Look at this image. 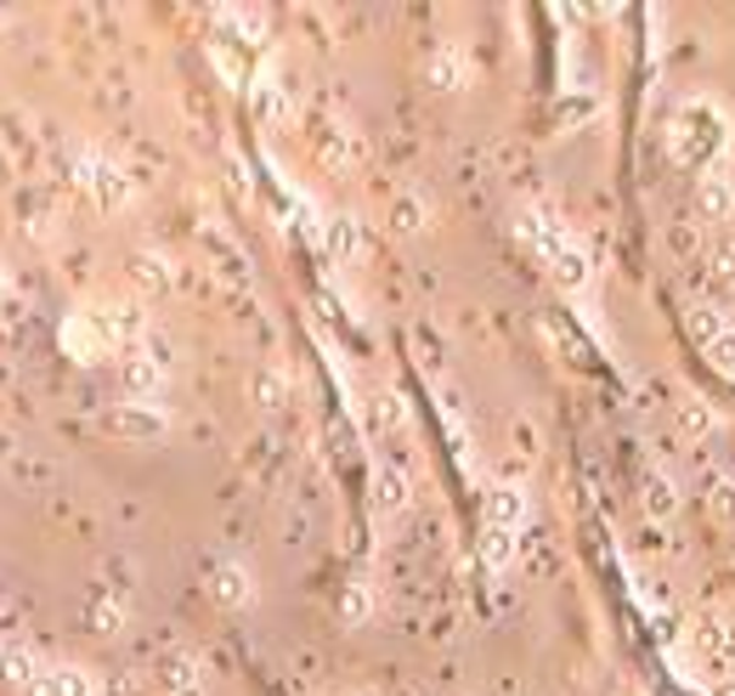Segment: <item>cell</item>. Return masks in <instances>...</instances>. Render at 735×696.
<instances>
[{
	"label": "cell",
	"instance_id": "cell-6",
	"mask_svg": "<svg viewBox=\"0 0 735 696\" xmlns=\"http://www.w3.org/2000/svg\"><path fill=\"white\" fill-rule=\"evenodd\" d=\"M103 425L114 430V437H159V430H164V419H159V414H153L148 403H130V408L108 414Z\"/></svg>",
	"mask_w": 735,
	"mask_h": 696
},
{
	"label": "cell",
	"instance_id": "cell-5",
	"mask_svg": "<svg viewBox=\"0 0 735 696\" xmlns=\"http://www.w3.org/2000/svg\"><path fill=\"white\" fill-rule=\"evenodd\" d=\"M40 696H96V680L85 669H74V662H51Z\"/></svg>",
	"mask_w": 735,
	"mask_h": 696
},
{
	"label": "cell",
	"instance_id": "cell-8",
	"mask_svg": "<svg viewBox=\"0 0 735 696\" xmlns=\"http://www.w3.org/2000/svg\"><path fill=\"white\" fill-rule=\"evenodd\" d=\"M210 583H215V601L226 606H249V572L244 567H232V560H221V567H210Z\"/></svg>",
	"mask_w": 735,
	"mask_h": 696
},
{
	"label": "cell",
	"instance_id": "cell-9",
	"mask_svg": "<svg viewBox=\"0 0 735 696\" xmlns=\"http://www.w3.org/2000/svg\"><path fill=\"white\" fill-rule=\"evenodd\" d=\"M323 244H328L334 260H357V250H362V227H357L351 216H334L328 232H323Z\"/></svg>",
	"mask_w": 735,
	"mask_h": 696
},
{
	"label": "cell",
	"instance_id": "cell-1",
	"mask_svg": "<svg viewBox=\"0 0 735 696\" xmlns=\"http://www.w3.org/2000/svg\"><path fill=\"white\" fill-rule=\"evenodd\" d=\"M521 521H526V499L515 487H498L487 499V560H492V567H504V555L515 549Z\"/></svg>",
	"mask_w": 735,
	"mask_h": 696
},
{
	"label": "cell",
	"instance_id": "cell-4",
	"mask_svg": "<svg viewBox=\"0 0 735 696\" xmlns=\"http://www.w3.org/2000/svg\"><path fill=\"white\" fill-rule=\"evenodd\" d=\"M0 669H7V680L23 691V696H40V685H46V669L51 662L46 657H35L23 640H7V651H0Z\"/></svg>",
	"mask_w": 735,
	"mask_h": 696
},
{
	"label": "cell",
	"instance_id": "cell-10",
	"mask_svg": "<svg viewBox=\"0 0 735 696\" xmlns=\"http://www.w3.org/2000/svg\"><path fill=\"white\" fill-rule=\"evenodd\" d=\"M701 328H708V357L735 380V323H708L701 317Z\"/></svg>",
	"mask_w": 735,
	"mask_h": 696
},
{
	"label": "cell",
	"instance_id": "cell-7",
	"mask_svg": "<svg viewBox=\"0 0 735 696\" xmlns=\"http://www.w3.org/2000/svg\"><path fill=\"white\" fill-rule=\"evenodd\" d=\"M374 504L385 515H396V510L408 504V476L396 471V464H374Z\"/></svg>",
	"mask_w": 735,
	"mask_h": 696
},
{
	"label": "cell",
	"instance_id": "cell-2",
	"mask_svg": "<svg viewBox=\"0 0 735 696\" xmlns=\"http://www.w3.org/2000/svg\"><path fill=\"white\" fill-rule=\"evenodd\" d=\"M521 232H526V239L555 260V272H560L565 283H583V255H578V244H572V239H565V227H555L549 216H526V221H521Z\"/></svg>",
	"mask_w": 735,
	"mask_h": 696
},
{
	"label": "cell",
	"instance_id": "cell-13",
	"mask_svg": "<svg viewBox=\"0 0 735 696\" xmlns=\"http://www.w3.org/2000/svg\"><path fill=\"white\" fill-rule=\"evenodd\" d=\"M713 510L724 521H735V482H713Z\"/></svg>",
	"mask_w": 735,
	"mask_h": 696
},
{
	"label": "cell",
	"instance_id": "cell-14",
	"mask_svg": "<svg viewBox=\"0 0 735 696\" xmlns=\"http://www.w3.org/2000/svg\"><path fill=\"white\" fill-rule=\"evenodd\" d=\"M719 283H735V250L719 255Z\"/></svg>",
	"mask_w": 735,
	"mask_h": 696
},
{
	"label": "cell",
	"instance_id": "cell-11",
	"mask_svg": "<svg viewBox=\"0 0 735 696\" xmlns=\"http://www.w3.org/2000/svg\"><path fill=\"white\" fill-rule=\"evenodd\" d=\"M430 80H436L442 91H458L464 80H470V62H464L458 51H442L436 62H430Z\"/></svg>",
	"mask_w": 735,
	"mask_h": 696
},
{
	"label": "cell",
	"instance_id": "cell-12",
	"mask_svg": "<svg viewBox=\"0 0 735 696\" xmlns=\"http://www.w3.org/2000/svg\"><path fill=\"white\" fill-rule=\"evenodd\" d=\"M130 272H137V283H171V272H164V260L159 255H137V260H130Z\"/></svg>",
	"mask_w": 735,
	"mask_h": 696
},
{
	"label": "cell",
	"instance_id": "cell-3",
	"mask_svg": "<svg viewBox=\"0 0 735 696\" xmlns=\"http://www.w3.org/2000/svg\"><path fill=\"white\" fill-rule=\"evenodd\" d=\"M74 171H80L74 182H80V187H85V193H91V198H96V205H103V210H119L125 198H130V182L114 171L108 159H91V153H85V159L74 164Z\"/></svg>",
	"mask_w": 735,
	"mask_h": 696
}]
</instances>
